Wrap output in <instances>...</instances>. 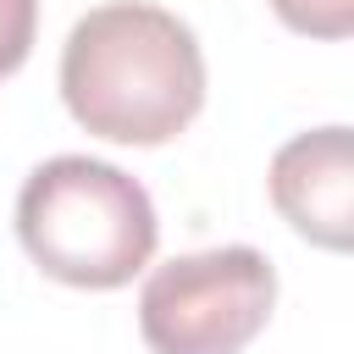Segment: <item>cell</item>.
Instances as JSON below:
<instances>
[{"instance_id":"cell-5","label":"cell","mask_w":354,"mask_h":354,"mask_svg":"<svg viewBox=\"0 0 354 354\" xmlns=\"http://www.w3.org/2000/svg\"><path fill=\"white\" fill-rule=\"evenodd\" d=\"M271 11L310 39H348L354 28V0H271Z\"/></svg>"},{"instance_id":"cell-2","label":"cell","mask_w":354,"mask_h":354,"mask_svg":"<svg viewBox=\"0 0 354 354\" xmlns=\"http://www.w3.org/2000/svg\"><path fill=\"white\" fill-rule=\"evenodd\" d=\"M17 238L44 277L105 293L149 266L160 221L144 183L122 166L94 155H55L33 166L17 194Z\"/></svg>"},{"instance_id":"cell-3","label":"cell","mask_w":354,"mask_h":354,"mask_svg":"<svg viewBox=\"0 0 354 354\" xmlns=\"http://www.w3.org/2000/svg\"><path fill=\"white\" fill-rule=\"evenodd\" d=\"M277 304V271L249 243L177 254L144 277L138 332L149 354H243Z\"/></svg>"},{"instance_id":"cell-6","label":"cell","mask_w":354,"mask_h":354,"mask_svg":"<svg viewBox=\"0 0 354 354\" xmlns=\"http://www.w3.org/2000/svg\"><path fill=\"white\" fill-rule=\"evenodd\" d=\"M39 33V0H0V77H11Z\"/></svg>"},{"instance_id":"cell-4","label":"cell","mask_w":354,"mask_h":354,"mask_svg":"<svg viewBox=\"0 0 354 354\" xmlns=\"http://www.w3.org/2000/svg\"><path fill=\"white\" fill-rule=\"evenodd\" d=\"M271 205L321 249L354 243V149L348 127H315L271 155Z\"/></svg>"},{"instance_id":"cell-1","label":"cell","mask_w":354,"mask_h":354,"mask_svg":"<svg viewBox=\"0 0 354 354\" xmlns=\"http://www.w3.org/2000/svg\"><path fill=\"white\" fill-rule=\"evenodd\" d=\"M61 100L94 138L166 144L205 105L199 39L149 0L94 6L61 44Z\"/></svg>"}]
</instances>
